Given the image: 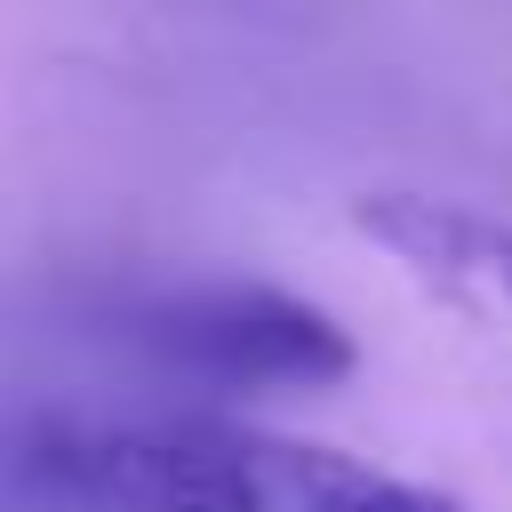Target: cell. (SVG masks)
Returning <instances> with one entry per match:
<instances>
[{"mask_svg": "<svg viewBox=\"0 0 512 512\" xmlns=\"http://www.w3.org/2000/svg\"><path fill=\"white\" fill-rule=\"evenodd\" d=\"M352 224L408 272L424 280L440 304L480 312V320H512V224L448 200V192H416V184H376L352 200Z\"/></svg>", "mask_w": 512, "mask_h": 512, "instance_id": "3957f363", "label": "cell"}, {"mask_svg": "<svg viewBox=\"0 0 512 512\" xmlns=\"http://www.w3.org/2000/svg\"><path fill=\"white\" fill-rule=\"evenodd\" d=\"M8 512H464L448 488L240 416H16L0 424Z\"/></svg>", "mask_w": 512, "mask_h": 512, "instance_id": "6da1fadb", "label": "cell"}, {"mask_svg": "<svg viewBox=\"0 0 512 512\" xmlns=\"http://www.w3.org/2000/svg\"><path fill=\"white\" fill-rule=\"evenodd\" d=\"M120 344L168 384L200 392H328L336 376H352V336L272 280H200L144 296L120 312Z\"/></svg>", "mask_w": 512, "mask_h": 512, "instance_id": "7a4b0ae2", "label": "cell"}]
</instances>
